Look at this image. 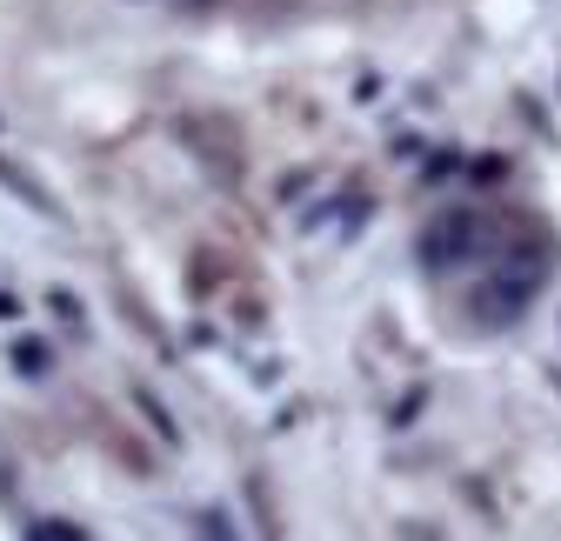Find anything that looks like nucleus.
Masks as SVG:
<instances>
[{
	"instance_id": "nucleus-4",
	"label": "nucleus",
	"mask_w": 561,
	"mask_h": 541,
	"mask_svg": "<svg viewBox=\"0 0 561 541\" xmlns=\"http://www.w3.org/2000/svg\"><path fill=\"white\" fill-rule=\"evenodd\" d=\"M34 534H54V541H81V528H67V521H41Z\"/></svg>"
},
{
	"instance_id": "nucleus-3",
	"label": "nucleus",
	"mask_w": 561,
	"mask_h": 541,
	"mask_svg": "<svg viewBox=\"0 0 561 541\" xmlns=\"http://www.w3.org/2000/svg\"><path fill=\"white\" fill-rule=\"evenodd\" d=\"M14 361H21V368H27V375H41V368H47V348H34V342H27V348H21V355H14Z\"/></svg>"
},
{
	"instance_id": "nucleus-2",
	"label": "nucleus",
	"mask_w": 561,
	"mask_h": 541,
	"mask_svg": "<svg viewBox=\"0 0 561 541\" xmlns=\"http://www.w3.org/2000/svg\"><path fill=\"white\" fill-rule=\"evenodd\" d=\"M488 254V215L481 208H442L428 228H421V261L435 267H461V261H481Z\"/></svg>"
},
{
	"instance_id": "nucleus-1",
	"label": "nucleus",
	"mask_w": 561,
	"mask_h": 541,
	"mask_svg": "<svg viewBox=\"0 0 561 541\" xmlns=\"http://www.w3.org/2000/svg\"><path fill=\"white\" fill-rule=\"evenodd\" d=\"M541 281H548V261H541L535 248H515V254H502V261L474 281L468 308H474L481 327H508V321H522V308L541 295Z\"/></svg>"
}]
</instances>
